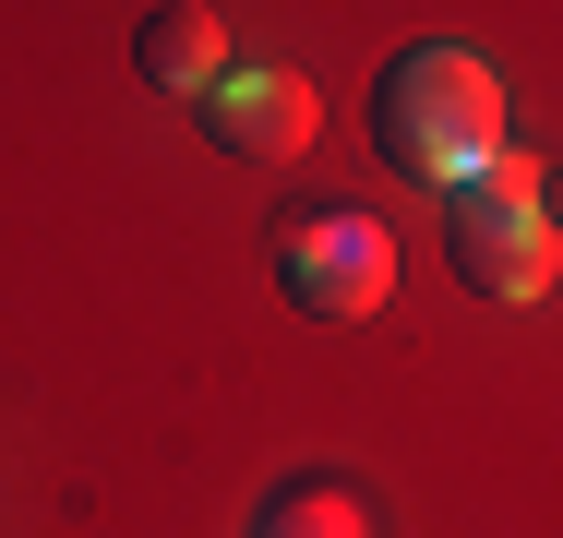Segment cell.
<instances>
[{"instance_id":"1","label":"cell","mask_w":563,"mask_h":538,"mask_svg":"<svg viewBox=\"0 0 563 538\" xmlns=\"http://www.w3.org/2000/svg\"><path fill=\"white\" fill-rule=\"evenodd\" d=\"M372 132H384V156H408V168L444 180L455 156L504 144V72H492L467 36H420V48L384 60V85H372Z\"/></svg>"},{"instance_id":"2","label":"cell","mask_w":563,"mask_h":538,"mask_svg":"<svg viewBox=\"0 0 563 538\" xmlns=\"http://www.w3.org/2000/svg\"><path fill=\"white\" fill-rule=\"evenodd\" d=\"M276 288H288L312 323L384 312V300H396V239H384V215H360V204H300V215H276Z\"/></svg>"},{"instance_id":"3","label":"cell","mask_w":563,"mask_h":538,"mask_svg":"<svg viewBox=\"0 0 563 538\" xmlns=\"http://www.w3.org/2000/svg\"><path fill=\"white\" fill-rule=\"evenodd\" d=\"M312 120H324L312 85H300V72H276V60H252V72L228 60L217 85H205V132H217V156H300V144H312Z\"/></svg>"},{"instance_id":"4","label":"cell","mask_w":563,"mask_h":538,"mask_svg":"<svg viewBox=\"0 0 563 538\" xmlns=\"http://www.w3.org/2000/svg\"><path fill=\"white\" fill-rule=\"evenodd\" d=\"M455 276L479 288V300H552L563 288V227L540 204L516 215H455Z\"/></svg>"},{"instance_id":"5","label":"cell","mask_w":563,"mask_h":538,"mask_svg":"<svg viewBox=\"0 0 563 538\" xmlns=\"http://www.w3.org/2000/svg\"><path fill=\"white\" fill-rule=\"evenodd\" d=\"M132 72L156 85V97H205L228 72V24L205 12V0H156L144 24H132Z\"/></svg>"},{"instance_id":"6","label":"cell","mask_w":563,"mask_h":538,"mask_svg":"<svg viewBox=\"0 0 563 538\" xmlns=\"http://www.w3.org/2000/svg\"><path fill=\"white\" fill-rule=\"evenodd\" d=\"M540 180H552V168H540L528 144H479V156L444 168V204L455 215H516V204H540Z\"/></svg>"},{"instance_id":"7","label":"cell","mask_w":563,"mask_h":538,"mask_svg":"<svg viewBox=\"0 0 563 538\" xmlns=\"http://www.w3.org/2000/svg\"><path fill=\"white\" fill-rule=\"evenodd\" d=\"M252 538H372V515H360L347 479H288V491L264 503V527H252Z\"/></svg>"},{"instance_id":"8","label":"cell","mask_w":563,"mask_h":538,"mask_svg":"<svg viewBox=\"0 0 563 538\" xmlns=\"http://www.w3.org/2000/svg\"><path fill=\"white\" fill-rule=\"evenodd\" d=\"M540 192H552V204H540V215H552V227H563V180H540Z\"/></svg>"}]
</instances>
